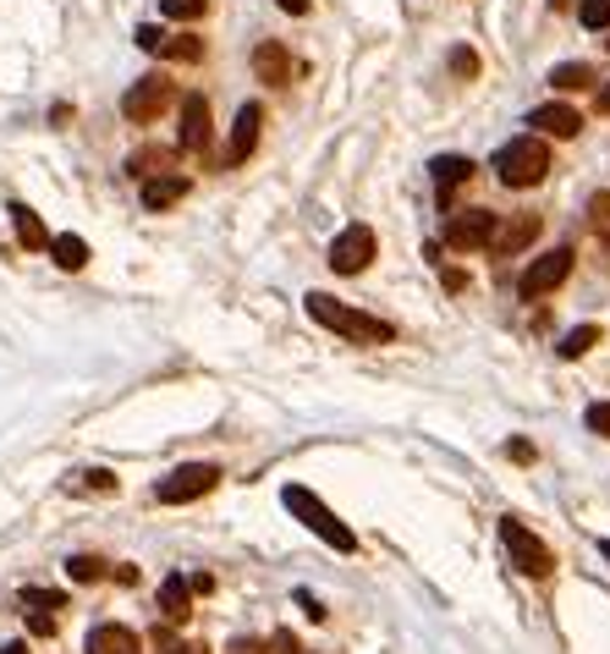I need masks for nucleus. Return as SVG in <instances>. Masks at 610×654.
Here are the masks:
<instances>
[{
    "instance_id": "nucleus-12",
    "label": "nucleus",
    "mask_w": 610,
    "mask_h": 654,
    "mask_svg": "<svg viewBox=\"0 0 610 654\" xmlns=\"http://www.w3.org/2000/svg\"><path fill=\"white\" fill-rule=\"evenodd\" d=\"M292 72H297V61H292V50H287L281 39H258V44H253V77H258V84L287 89Z\"/></svg>"
},
{
    "instance_id": "nucleus-27",
    "label": "nucleus",
    "mask_w": 610,
    "mask_h": 654,
    "mask_svg": "<svg viewBox=\"0 0 610 654\" xmlns=\"http://www.w3.org/2000/svg\"><path fill=\"white\" fill-rule=\"evenodd\" d=\"M577 23H583L588 34H605V28H610V0H583V7H577Z\"/></svg>"
},
{
    "instance_id": "nucleus-2",
    "label": "nucleus",
    "mask_w": 610,
    "mask_h": 654,
    "mask_svg": "<svg viewBox=\"0 0 610 654\" xmlns=\"http://www.w3.org/2000/svg\"><path fill=\"white\" fill-rule=\"evenodd\" d=\"M495 177H500V188H539L550 177V143L534 138V132L500 143L495 149Z\"/></svg>"
},
{
    "instance_id": "nucleus-34",
    "label": "nucleus",
    "mask_w": 610,
    "mask_h": 654,
    "mask_svg": "<svg viewBox=\"0 0 610 654\" xmlns=\"http://www.w3.org/2000/svg\"><path fill=\"white\" fill-rule=\"evenodd\" d=\"M276 7L292 12V17H308V12H314V0H276Z\"/></svg>"
},
{
    "instance_id": "nucleus-42",
    "label": "nucleus",
    "mask_w": 610,
    "mask_h": 654,
    "mask_svg": "<svg viewBox=\"0 0 610 654\" xmlns=\"http://www.w3.org/2000/svg\"><path fill=\"white\" fill-rule=\"evenodd\" d=\"M550 7H556V12H567V7H572V0H550Z\"/></svg>"
},
{
    "instance_id": "nucleus-8",
    "label": "nucleus",
    "mask_w": 610,
    "mask_h": 654,
    "mask_svg": "<svg viewBox=\"0 0 610 654\" xmlns=\"http://www.w3.org/2000/svg\"><path fill=\"white\" fill-rule=\"evenodd\" d=\"M567 275H572V248H550V254H539L529 270H522L517 297H522V303H539V297L561 292V286H567Z\"/></svg>"
},
{
    "instance_id": "nucleus-32",
    "label": "nucleus",
    "mask_w": 610,
    "mask_h": 654,
    "mask_svg": "<svg viewBox=\"0 0 610 654\" xmlns=\"http://www.w3.org/2000/svg\"><path fill=\"white\" fill-rule=\"evenodd\" d=\"M226 654H270V643H265V638H231Z\"/></svg>"
},
{
    "instance_id": "nucleus-4",
    "label": "nucleus",
    "mask_w": 610,
    "mask_h": 654,
    "mask_svg": "<svg viewBox=\"0 0 610 654\" xmlns=\"http://www.w3.org/2000/svg\"><path fill=\"white\" fill-rule=\"evenodd\" d=\"M500 544H506V555H511V566L522 572V578H534V584H545L550 572H556V550L522 523V517H500Z\"/></svg>"
},
{
    "instance_id": "nucleus-29",
    "label": "nucleus",
    "mask_w": 610,
    "mask_h": 654,
    "mask_svg": "<svg viewBox=\"0 0 610 654\" xmlns=\"http://www.w3.org/2000/svg\"><path fill=\"white\" fill-rule=\"evenodd\" d=\"M583 424H588L599 440H610V401H594L588 413H583Z\"/></svg>"
},
{
    "instance_id": "nucleus-20",
    "label": "nucleus",
    "mask_w": 610,
    "mask_h": 654,
    "mask_svg": "<svg viewBox=\"0 0 610 654\" xmlns=\"http://www.w3.org/2000/svg\"><path fill=\"white\" fill-rule=\"evenodd\" d=\"M599 84V72L588 66V61H561V66H550V89H561V94H577V89H594Z\"/></svg>"
},
{
    "instance_id": "nucleus-36",
    "label": "nucleus",
    "mask_w": 610,
    "mask_h": 654,
    "mask_svg": "<svg viewBox=\"0 0 610 654\" xmlns=\"http://www.w3.org/2000/svg\"><path fill=\"white\" fill-rule=\"evenodd\" d=\"M188 589H193V594H209V589H215V578H209V572H193Z\"/></svg>"
},
{
    "instance_id": "nucleus-33",
    "label": "nucleus",
    "mask_w": 610,
    "mask_h": 654,
    "mask_svg": "<svg viewBox=\"0 0 610 654\" xmlns=\"http://www.w3.org/2000/svg\"><path fill=\"white\" fill-rule=\"evenodd\" d=\"M506 457H511V462H534V446H529V440H511Z\"/></svg>"
},
{
    "instance_id": "nucleus-39",
    "label": "nucleus",
    "mask_w": 610,
    "mask_h": 654,
    "mask_svg": "<svg viewBox=\"0 0 610 654\" xmlns=\"http://www.w3.org/2000/svg\"><path fill=\"white\" fill-rule=\"evenodd\" d=\"M594 111H599V116H610V84H605V89L594 94Z\"/></svg>"
},
{
    "instance_id": "nucleus-7",
    "label": "nucleus",
    "mask_w": 610,
    "mask_h": 654,
    "mask_svg": "<svg viewBox=\"0 0 610 654\" xmlns=\"http://www.w3.org/2000/svg\"><path fill=\"white\" fill-rule=\"evenodd\" d=\"M215 484H220V467H215V462H182L177 473H165V478L154 484V501H160V506H188V501L209 496Z\"/></svg>"
},
{
    "instance_id": "nucleus-16",
    "label": "nucleus",
    "mask_w": 610,
    "mask_h": 654,
    "mask_svg": "<svg viewBox=\"0 0 610 654\" xmlns=\"http://www.w3.org/2000/svg\"><path fill=\"white\" fill-rule=\"evenodd\" d=\"M529 127H534V138H577L583 116L572 105H539V111H529Z\"/></svg>"
},
{
    "instance_id": "nucleus-21",
    "label": "nucleus",
    "mask_w": 610,
    "mask_h": 654,
    "mask_svg": "<svg viewBox=\"0 0 610 654\" xmlns=\"http://www.w3.org/2000/svg\"><path fill=\"white\" fill-rule=\"evenodd\" d=\"M605 342V331H599V324H577V331H567L561 342H556V358H567V363H577L583 352H594Z\"/></svg>"
},
{
    "instance_id": "nucleus-13",
    "label": "nucleus",
    "mask_w": 610,
    "mask_h": 654,
    "mask_svg": "<svg viewBox=\"0 0 610 654\" xmlns=\"http://www.w3.org/2000/svg\"><path fill=\"white\" fill-rule=\"evenodd\" d=\"M258 127H265V111H258V105H242L237 121H231V143H226V171L247 166V154L258 149Z\"/></svg>"
},
{
    "instance_id": "nucleus-40",
    "label": "nucleus",
    "mask_w": 610,
    "mask_h": 654,
    "mask_svg": "<svg viewBox=\"0 0 610 654\" xmlns=\"http://www.w3.org/2000/svg\"><path fill=\"white\" fill-rule=\"evenodd\" d=\"M0 654H28V643H7V649H0Z\"/></svg>"
},
{
    "instance_id": "nucleus-10",
    "label": "nucleus",
    "mask_w": 610,
    "mask_h": 654,
    "mask_svg": "<svg viewBox=\"0 0 610 654\" xmlns=\"http://www.w3.org/2000/svg\"><path fill=\"white\" fill-rule=\"evenodd\" d=\"M132 39H138V50H149V55H160V61H182V66L204 61V39H193V34H160V28H138Z\"/></svg>"
},
{
    "instance_id": "nucleus-18",
    "label": "nucleus",
    "mask_w": 610,
    "mask_h": 654,
    "mask_svg": "<svg viewBox=\"0 0 610 654\" xmlns=\"http://www.w3.org/2000/svg\"><path fill=\"white\" fill-rule=\"evenodd\" d=\"M188 198V177H177V171H165V177H149L143 182V209H170V204H182Z\"/></svg>"
},
{
    "instance_id": "nucleus-41",
    "label": "nucleus",
    "mask_w": 610,
    "mask_h": 654,
    "mask_svg": "<svg viewBox=\"0 0 610 654\" xmlns=\"http://www.w3.org/2000/svg\"><path fill=\"white\" fill-rule=\"evenodd\" d=\"M599 555H605V561H610V539H599Z\"/></svg>"
},
{
    "instance_id": "nucleus-15",
    "label": "nucleus",
    "mask_w": 610,
    "mask_h": 654,
    "mask_svg": "<svg viewBox=\"0 0 610 654\" xmlns=\"http://www.w3.org/2000/svg\"><path fill=\"white\" fill-rule=\"evenodd\" d=\"M429 177H434V193H441V204L452 209V193L473 177V159H462V154H434V159H429Z\"/></svg>"
},
{
    "instance_id": "nucleus-37",
    "label": "nucleus",
    "mask_w": 610,
    "mask_h": 654,
    "mask_svg": "<svg viewBox=\"0 0 610 654\" xmlns=\"http://www.w3.org/2000/svg\"><path fill=\"white\" fill-rule=\"evenodd\" d=\"M276 649H281V654H314V649H303L297 638H276Z\"/></svg>"
},
{
    "instance_id": "nucleus-30",
    "label": "nucleus",
    "mask_w": 610,
    "mask_h": 654,
    "mask_svg": "<svg viewBox=\"0 0 610 654\" xmlns=\"http://www.w3.org/2000/svg\"><path fill=\"white\" fill-rule=\"evenodd\" d=\"M122 478L111 473V467H89V473H82V489H100V496H105V489H116Z\"/></svg>"
},
{
    "instance_id": "nucleus-28",
    "label": "nucleus",
    "mask_w": 610,
    "mask_h": 654,
    "mask_svg": "<svg viewBox=\"0 0 610 654\" xmlns=\"http://www.w3.org/2000/svg\"><path fill=\"white\" fill-rule=\"evenodd\" d=\"M23 605L50 616V611H61V605H66V594H61V589H23Z\"/></svg>"
},
{
    "instance_id": "nucleus-1",
    "label": "nucleus",
    "mask_w": 610,
    "mask_h": 654,
    "mask_svg": "<svg viewBox=\"0 0 610 654\" xmlns=\"http://www.w3.org/2000/svg\"><path fill=\"white\" fill-rule=\"evenodd\" d=\"M303 308H308V319H319L325 331L346 336L353 347H385V342H396V331H391V324H385L380 313H364V308L341 303V297H330V292H308V297H303Z\"/></svg>"
},
{
    "instance_id": "nucleus-38",
    "label": "nucleus",
    "mask_w": 610,
    "mask_h": 654,
    "mask_svg": "<svg viewBox=\"0 0 610 654\" xmlns=\"http://www.w3.org/2000/svg\"><path fill=\"white\" fill-rule=\"evenodd\" d=\"M165 654H209V649H204V643H170Z\"/></svg>"
},
{
    "instance_id": "nucleus-24",
    "label": "nucleus",
    "mask_w": 610,
    "mask_h": 654,
    "mask_svg": "<svg viewBox=\"0 0 610 654\" xmlns=\"http://www.w3.org/2000/svg\"><path fill=\"white\" fill-rule=\"evenodd\" d=\"M588 231L599 236V248H610V193L605 188L588 198Z\"/></svg>"
},
{
    "instance_id": "nucleus-31",
    "label": "nucleus",
    "mask_w": 610,
    "mask_h": 654,
    "mask_svg": "<svg viewBox=\"0 0 610 654\" xmlns=\"http://www.w3.org/2000/svg\"><path fill=\"white\" fill-rule=\"evenodd\" d=\"M452 72H457V77H473V72H479V55H473L468 44H462V50H452Z\"/></svg>"
},
{
    "instance_id": "nucleus-5",
    "label": "nucleus",
    "mask_w": 610,
    "mask_h": 654,
    "mask_svg": "<svg viewBox=\"0 0 610 654\" xmlns=\"http://www.w3.org/2000/svg\"><path fill=\"white\" fill-rule=\"evenodd\" d=\"M170 105H177V84H170L165 72H149V77H138V84L122 94V116H127L132 127H149V121H160Z\"/></svg>"
},
{
    "instance_id": "nucleus-26",
    "label": "nucleus",
    "mask_w": 610,
    "mask_h": 654,
    "mask_svg": "<svg viewBox=\"0 0 610 654\" xmlns=\"http://www.w3.org/2000/svg\"><path fill=\"white\" fill-rule=\"evenodd\" d=\"M66 572H72V584H100L105 578V561L100 555H72Z\"/></svg>"
},
{
    "instance_id": "nucleus-22",
    "label": "nucleus",
    "mask_w": 610,
    "mask_h": 654,
    "mask_svg": "<svg viewBox=\"0 0 610 654\" xmlns=\"http://www.w3.org/2000/svg\"><path fill=\"white\" fill-rule=\"evenodd\" d=\"M12 226H17L23 248H50V231H45V220H39L28 204H12Z\"/></svg>"
},
{
    "instance_id": "nucleus-6",
    "label": "nucleus",
    "mask_w": 610,
    "mask_h": 654,
    "mask_svg": "<svg viewBox=\"0 0 610 654\" xmlns=\"http://www.w3.org/2000/svg\"><path fill=\"white\" fill-rule=\"evenodd\" d=\"M374 254H380V236H374V226H364V220H353L346 231H335V242H330V270L335 275H364L369 265H374Z\"/></svg>"
},
{
    "instance_id": "nucleus-23",
    "label": "nucleus",
    "mask_w": 610,
    "mask_h": 654,
    "mask_svg": "<svg viewBox=\"0 0 610 654\" xmlns=\"http://www.w3.org/2000/svg\"><path fill=\"white\" fill-rule=\"evenodd\" d=\"M50 259L61 270H82V265H89V242H82V236H50Z\"/></svg>"
},
{
    "instance_id": "nucleus-3",
    "label": "nucleus",
    "mask_w": 610,
    "mask_h": 654,
    "mask_svg": "<svg viewBox=\"0 0 610 654\" xmlns=\"http://www.w3.org/2000/svg\"><path fill=\"white\" fill-rule=\"evenodd\" d=\"M281 501H287V512H292V517H303V523H308V528H314L325 544H335L341 555H353V550H358V534L346 528V523H341V517H335V512H330L319 496H314V489L287 484V489H281Z\"/></svg>"
},
{
    "instance_id": "nucleus-14",
    "label": "nucleus",
    "mask_w": 610,
    "mask_h": 654,
    "mask_svg": "<svg viewBox=\"0 0 610 654\" xmlns=\"http://www.w3.org/2000/svg\"><path fill=\"white\" fill-rule=\"evenodd\" d=\"M209 138H215V127H209V100H204V94H182V149H188V154H204Z\"/></svg>"
},
{
    "instance_id": "nucleus-25",
    "label": "nucleus",
    "mask_w": 610,
    "mask_h": 654,
    "mask_svg": "<svg viewBox=\"0 0 610 654\" xmlns=\"http://www.w3.org/2000/svg\"><path fill=\"white\" fill-rule=\"evenodd\" d=\"M160 12H165L170 23H199V17L209 12V0H160Z\"/></svg>"
},
{
    "instance_id": "nucleus-9",
    "label": "nucleus",
    "mask_w": 610,
    "mask_h": 654,
    "mask_svg": "<svg viewBox=\"0 0 610 654\" xmlns=\"http://www.w3.org/2000/svg\"><path fill=\"white\" fill-rule=\"evenodd\" d=\"M495 209H452L446 215V242L457 254H473V248H490V236H495Z\"/></svg>"
},
{
    "instance_id": "nucleus-11",
    "label": "nucleus",
    "mask_w": 610,
    "mask_h": 654,
    "mask_svg": "<svg viewBox=\"0 0 610 654\" xmlns=\"http://www.w3.org/2000/svg\"><path fill=\"white\" fill-rule=\"evenodd\" d=\"M545 231V220L534 215V209H522V215H511V220H495V236H490V254L495 259H511V254H522L529 242Z\"/></svg>"
},
{
    "instance_id": "nucleus-19",
    "label": "nucleus",
    "mask_w": 610,
    "mask_h": 654,
    "mask_svg": "<svg viewBox=\"0 0 610 654\" xmlns=\"http://www.w3.org/2000/svg\"><path fill=\"white\" fill-rule=\"evenodd\" d=\"M160 611H165V621H188L193 616V589H188L182 572H170V578L160 584Z\"/></svg>"
},
{
    "instance_id": "nucleus-35",
    "label": "nucleus",
    "mask_w": 610,
    "mask_h": 654,
    "mask_svg": "<svg viewBox=\"0 0 610 654\" xmlns=\"http://www.w3.org/2000/svg\"><path fill=\"white\" fill-rule=\"evenodd\" d=\"M28 627H34L39 638H50V632H55V616H45V611H34V621H28Z\"/></svg>"
},
{
    "instance_id": "nucleus-17",
    "label": "nucleus",
    "mask_w": 610,
    "mask_h": 654,
    "mask_svg": "<svg viewBox=\"0 0 610 654\" xmlns=\"http://www.w3.org/2000/svg\"><path fill=\"white\" fill-rule=\"evenodd\" d=\"M82 649H89V654H143V649H138V632H132V627H116V621H100Z\"/></svg>"
}]
</instances>
